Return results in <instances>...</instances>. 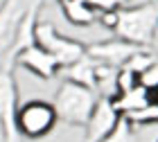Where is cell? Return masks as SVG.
Returning <instances> with one entry per match:
<instances>
[{"label": "cell", "mask_w": 158, "mask_h": 142, "mask_svg": "<svg viewBox=\"0 0 158 142\" xmlns=\"http://www.w3.org/2000/svg\"><path fill=\"white\" fill-rule=\"evenodd\" d=\"M95 104H97L95 90L84 86V83L70 81V79L61 81V86L56 88L54 102H52L56 117L66 124H73V126H86Z\"/></svg>", "instance_id": "1"}, {"label": "cell", "mask_w": 158, "mask_h": 142, "mask_svg": "<svg viewBox=\"0 0 158 142\" xmlns=\"http://www.w3.org/2000/svg\"><path fill=\"white\" fill-rule=\"evenodd\" d=\"M113 32H115V36L152 47L154 36L158 32V0L138 7L118 9V23L113 27Z\"/></svg>", "instance_id": "2"}, {"label": "cell", "mask_w": 158, "mask_h": 142, "mask_svg": "<svg viewBox=\"0 0 158 142\" xmlns=\"http://www.w3.org/2000/svg\"><path fill=\"white\" fill-rule=\"evenodd\" d=\"M34 41H36V45H41L45 52L52 54L54 59L59 61L61 68L86 54V45L81 41H75V39L66 36V34H61L52 23H48V20H36V25H34Z\"/></svg>", "instance_id": "3"}, {"label": "cell", "mask_w": 158, "mask_h": 142, "mask_svg": "<svg viewBox=\"0 0 158 142\" xmlns=\"http://www.w3.org/2000/svg\"><path fill=\"white\" fill-rule=\"evenodd\" d=\"M56 111L52 104L43 102V99H32L18 106L16 111V126L23 138L36 140L48 136L56 124Z\"/></svg>", "instance_id": "4"}, {"label": "cell", "mask_w": 158, "mask_h": 142, "mask_svg": "<svg viewBox=\"0 0 158 142\" xmlns=\"http://www.w3.org/2000/svg\"><path fill=\"white\" fill-rule=\"evenodd\" d=\"M43 2V0H5L0 7V66L5 63L9 50L16 43L20 23L30 14L34 5Z\"/></svg>", "instance_id": "5"}, {"label": "cell", "mask_w": 158, "mask_h": 142, "mask_svg": "<svg viewBox=\"0 0 158 142\" xmlns=\"http://www.w3.org/2000/svg\"><path fill=\"white\" fill-rule=\"evenodd\" d=\"M18 90L11 77V70L0 68V122L7 129V142H18L20 131L16 126V111H18Z\"/></svg>", "instance_id": "6"}, {"label": "cell", "mask_w": 158, "mask_h": 142, "mask_svg": "<svg viewBox=\"0 0 158 142\" xmlns=\"http://www.w3.org/2000/svg\"><path fill=\"white\" fill-rule=\"evenodd\" d=\"M147 45H138L133 41H127V39L118 36V39H109V41H99V43L86 45V54L93 56L99 63H109V66L122 68L135 52H140Z\"/></svg>", "instance_id": "7"}, {"label": "cell", "mask_w": 158, "mask_h": 142, "mask_svg": "<svg viewBox=\"0 0 158 142\" xmlns=\"http://www.w3.org/2000/svg\"><path fill=\"white\" fill-rule=\"evenodd\" d=\"M14 66H20V68L30 70L39 79H54V77L59 75V70H61L59 61L36 43L20 50V52L14 56Z\"/></svg>", "instance_id": "8"}, {"label": "cell", "mask_w": 158, "mask_h": 142, "mask_svg": "<svg viewBox=\"0 0 158 142\" xmlns=\"http://www.w3.org/2000/svg\"><path fill=\"white\" fill-rule=\"evenodd\" d=\"M120 113L115 111L111 99L106 97H97V104L93 108L88 122H86V140L84 142H102L109 133L115 129V124L120 122Z\"/></svg>", "instance_id": "9"}, {"label": "cell", "mask_w": 158, "mask_h": 142, "mask_svg": "<svg viewBox=\"0 0 158 142\" xmlns=\"http://www.w3.org/2000/svg\"><path fill=\"white\" fill-rule=\"evenodd\" d=\"M63 18L75 27H90L97 23L99 14L88 5V0H59Z\"/></svg>", "instance_id": "10"}, {"label": "cell", "mask_w": 158, "mask_h": 142, "mask_svg": "<svg viewBox=\"0 0 158 142\" xmlns=\"http://www.w3.org/2000/svg\"><path fill=\"white\" fill-rule=\"evenodd\" d=\"M95 66H97V61L93 59V56L84 54V56H79L77 61L63 66V68L59 70V75L63 77V79L84 83V86H88V88L95 90Z\"/></svg>", "instance_id": "11"}, {"label": "cell", "mask_w": 158, "mask_h": 142, "mask_svg": "<svg viewBox=\"0 0 158 142\" xmlns=\"http://www.w3.org/2000/svg\"><path fill=\"white\" fill-rule=\"evenodd\" d=\"M111 102H113V106H115V111L120 115H127V113L140 108V106H145L149 102H154V93L149 88H145L142 83H138V86L129 88L124 93H118Z\"/></svg>", "instance_id": "12"}, {"label": "cell", "mask_w": 158, "mask_h": 142, "mask_svg": "<svg viewBox=\"0 0 158 142\" xmlns=\"http://www.w3.org/2000/svg\"><path fill=\"white\" fill-rule=\"evenodd\" d=\"M118 70L120 68H115V66L97 61V66H95V93H97V97L113 99L118 95Z\"/></svg>", "instance_id": "13"}, {"label": "cell", "mask_w": 158, "mask_h": 142, "mask_svg": "<svg viewBox=\"0 0 158 142\" xmlns=\"http://www.w3.org/2000/svg\"><path fill=\"white\" fill-rule=\"evenodd\" d=\"M122 117H127L133 126L158 124V104H156V102H149V104L140 106V108H135V111H131V113H127V115H122Z\"/></svg>", "instance_id": "14"}, {"label": "cell", "mask_w": 158, "mask_h": 142, "mask_svg": "<svg viewBox=\"0 0 158 142\" xmlns=\"http://www.w3.org/2000/svg\"><path fill=\"white\" fill-rule=\"evenodd\" d=\"M102 142H135L133 124L129 122L127 117H120V122L115 124V129H113Z\"/></svg>", "instance_id": "15"}, {"label": "cell", "mask_w": 158, "mask_h": 142, "mask_svg": "<svg viewBox=\"0 0 158 142\" xmlns=\"http://www.w3.org/2000/svg\"><path fill=\"white\" fill-rule=\"evenodd\" d=\"M140 83H142L145 88H149L152 93L158 88V56L140 72Z\"/></svg>", "instance_id": "16"}, {"label": "cell", "mask_w": 158, "mask_h": 142, "mask_svg": "<svg viewBox=\"0 0 158 142\" xmlns=\"http://www.w3.org/2000/svg\"><path fill=\"white\" fill-rule=\"evenodd\" d=\"M127 2H129V0H88V5H90L97 14H104V11H118V9H122Z\"/></svg>", "instance_id": "17"}, {"label": "cell", "mask_w": 158, "mask_h": 142, "mask_svg": "<svg viewBox=\"0 0 158 142\" xmlns=\"http://www.w3.org/2000/svg\"><path fill=\"white\" fill-rule=\"evenodd\" d=\"M0 142H7V129L2 122H0Z\"/></svg>", "instance_id": "18"}, {"label": "cell", "mask_w": 158, "mask_h": 142, "mask_svg": "<svg viewBox=\"0 0 158 142\" xmlns=\"http://www.w3.org/2000/svg\"><path fill=\"white\" fill-rule=\"evenodd\" d=\"M154 102H156V104H158V88H156V90H154Z\"/></svg>", "instance_id": "19"}, {"label": "cell", "mask_w": 158, "mask_h": 142, "mask_svg": "<svg viewBox=\"0 0 158 142\" xmlns=\"http://www.w3.org/2000/svg\"><path fill=\"white\" fill-rule=\"evenodd\" d=\"M54 2H59V0H54Z\"/></svg>", "instance_id": "20"}, {"label": "cell", "mask_w": 158, "mask_h": 142, "mask_svg": "<svg viewBox=\"0 0 158 142\" xmlns=\"http://www.w3.org/2000/svg\"><path fill=\"white\" fill-rule=\"evenodd\" d=\"M156 142H158V140H156Z\"/></svg>", "instance_id": "21"}]
</instances>
